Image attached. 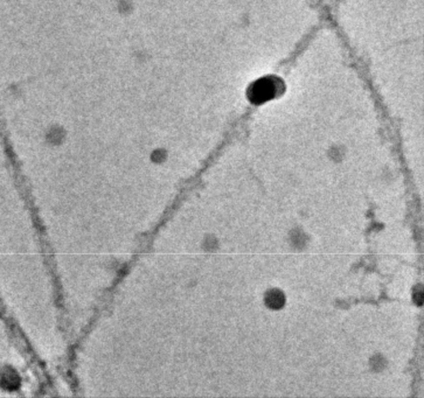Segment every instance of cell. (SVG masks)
<instances>
[{"label": "cell", "instance_id": "cell-1", "mask_svg": "<svg viewBox=\"0 0 424 398\" xmlns=\"http://www.w3.org/2000/svg\"><path fill=\"white\" fill-rule=\"evenodd\" d=\"M267 301H268V305H270V306H271L272 308H279L284 303V298H283L282 293H280V292L272 291L268 296Z\"/></svg>", "mask_w": 424, "mask_h": 398}]
</instances>
